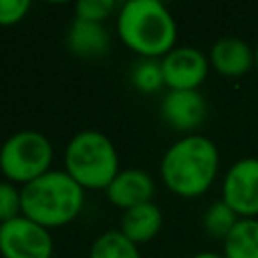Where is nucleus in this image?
<instances>
[{
    "instance_id": "obj_1",
    "label": "nucleus",
    "mask_w": 258,
    "mask_h": 258,
    "mask_svg": "<svg viewBox=\"0 0 258 258\" xmlns=\"http://www.w3.org/2000/svg\"><path fill=\"white\" fill-rule=\"evenodd\" d=\"M220 153L216 143L200 133H189L167 147L159 173L163 183L181 198L202 196L216 179Z\"/></svg>"
},
{
    "instance_id": "obj_2",
    "label": "nucleus",
    "mask_w": 258,
    "mask_h": 258,
    "mask_svg": "<svg viewBox=\"0 0 258 258\" xmlns=\"http://www.w3.org/2000/svg\"><path fill=\"white\" fill-rule=\"evenodd\" d=\"M117 34L145 58H163L175 48L177 24L159 0H127L117 12Z\"/></svg>"
},
{
    "instance_id": "obj_3",
    "label": "nucleus",
    "mask_w": 258,
    "mask_h": 258,
    "mask_svg": "<svg viewBox=\"0 0 258 258\" xmlns=\"http://www.w3.org/2000/svg\"><path fill=\"white\" fill-rule=\"evenodd\" d=\"M22 216L44 228H58L73 222L85 204V189L60 169H50L20 187Z\"/></svg>"
},
{
    "instance_id": "obj_4",
    "label": "nucleus",
    "mask_w": 258,
    "mask_h": 258,
    "mask_svg": "<svg viewBox=\"0 0 258 258\" xmlns=\"http://www.w3.org/2000/svg\"><path fill=\"white\" fill-rule=\"evenodd\" d=\"M64 171L83 189H107L121 171L113 141L97 129L75 133L64 151Z\"/></svg>"
},
{
    "instance_id": "obj_5",
    "label": "nucleus",
    "mask_w": 258,
    "mask_h": 258,
    "mask_svg": "<svg viewBox=\"0 0 258 258\" xmlns=\"http://www.w3.org/2000/svg\"><path fill=\"white\" fill-rule=\"evenodd\" d=\"M50 139L34 129L12 133L0 147V171L12 183H30L50 171L52 163Z\"/></svg>"
},
{
    "instance_id": "obj_6",
    "label": "nucleus",
    "mask_w": 258,
    "mask_h": 258,
    "mask_svg": "<svg viewBox=\"0 0 258 258\" xmlns=\"http://www.w3.org/2000/svg\"><path fill=\"white\" fill-rule=\"evenodd\" d=\"M52 248L48 228L22 214L0 224V254L4 258H50Z\"/></svg>"
},
{
    "instance_id": "obj_7",
    "label": "nucleus",
    "mask_w": 258,
    "mask_h": 258,
    "mask_svg": "<svg viewBox=\"0 0 258 258\" xmlns=\"http://www.w3.org/2000/svg\"><path fill=\"white\" fill-rule=\"evenodd\" d=\"M222 200L240 216H258V159H238L226 173L222 183Z\"/></svg>"
},
{
    "instance_id": "obj_8",
    "label": "nucleus",
    "mask_w": 258,
    "mask_h": 258,
    "mask_svg": "<svg viewBox=\"0 0 258 258\" xmlns=\"http://www.w3.org/2000/svg\"><path fill=\"white\" fill-rule=\"evenodd\" d=\"M165 85L173 91L198 89L210 69V58L196 46H175L161 58Z\"/></svg>"
},
{
    "instance_id": "obj_9",
    "label": "nucleus",
    "mask_w": 258,
    "mask_h": 258,
    "mask_svg": "<svg viewBox=\"0 0 258 258\" xmlns=\"http://www.w3.org/2000/svg\"><path fill=\"white\" fill-rule=\"evenodd\" d=\"M159 111L167 125H171L175 131H183L185 135H189L206 119L208 105L198 89L191 91L169 89L161 99Z\"/></svg>"
},
{
    "instance_id": "obj_10",
    "label": "nucleus",
    "mask_w": 258,
    "mask_h": 258,
    "mask_svg": "<svg viewBox=\"0 0 258 258\" xmlns=\"http://www.w3.org/2000/svg\"><path fill=\"white\" fill-rule=\"evenodd\" d=\"M105 191L109 202L117 208H123L125 212L139 204L151 202L155 194V181L145 169L129 167V169H121Z\"/></svg>"
},
{
    "instance_id": "obj_11",
    "label": "nucleus",
    "mask_w": 258,
    "mask_h": 258,
    "mask_svg": "<svg viewBox=\"0 0 258 258\" xmlns=\"http://www.w3.org/2000/svg\"><path fill=\"white\" fill-rule=\"evenodd\" d=\"M210 64L226 77H240L248 73L254 62V48L248 42L236 36H222L212 44L210 50Z\"/></svg>"
},
{
    "instance_id": "obj_12",
    "label": "nucleus",
    "mask_w": 258,
    "mask_h": 258,
    "mask_svg": "<svg viewBox=\"0 0 258 258\" xmlns=\"http://www.w3.org/2000/svg\"><path fill=\"white\" fill-rule=\"evenodd\" d=\"M161 226H163V214L159 206L153 202H147V204H139L135 208L125 210L121 216L119 230L123 236H127L131 242L139 246L153 240L159 234Z\"/></svg>"
},
{
    "instance_id": "obj_13",
    "label": "nucleus",
    "mask_w": 258,
    "mask_h": 258,
    "mask_svg": "<svg viewBox=\"0 0 258 258\" xmlns=\"http://www.w3.org/2000/svg\"><path fill=\"white\" fill-rule=\"evenodd\" d=\"M111 36L103 22H91L75 18L69 26L67 44L77 56H101L107 52Z\"/></svg>"
},
{
    "instance_id": "obj_14",
    "label": "nucleus",
    "mask_w": 258,
    "mask_h": 258,
    "mask_svg": "<svg viewBox=\"0 0 258 258\" xmlns=\"http://www.w3.org/2000/svg\"><path fill=\"white\" fill-rule=\"evenodd\" d=\"M224 258H258V218H240L224 238Z\"/></svg>"
},
{
    "instance_id": "obj_15",
    "label": "nucleus",
    "mask_w": 258,
    "mask_h": 258,
    "mask_svg": "<svg viewBox=\"0 0 258 258\" xmlns=\"http://www.w3.org/2000/svg\"><path fill=\"white\" fill-rule=\"evenodd\" d=\"M89 258H141V252L121 230H107L91 244Z\"/></svg>"
},
{
    "instance_id": "obj_16",
    "label": "nucleus",
    "mask_w": 258,
    "mask_h": 258,
    "mask_svg": "<svg viewBox=\"0 0 258 258\" xmlns=\"http://www.w3.org/2000/svg\"><path fill=\"white\" fill-rule=\"evenodd\" d=\"M240 220V216L224 202V200H218L214 204L208 206V210L204 212V230L214 236V238H226L230 234V230L234 228V224Z\"/></svg>"
},
{
    "instance_id": "obj_17",
    "label": "nucleus",
    "mask_w": 258,
    "mask_h": 258,
    "mask_svg": "<svg viewBox=\"0 0 258 258\" xmlns=\"http://www.w3.org/2000/svg\"><path fill=\"white\" fill-rule=\"evenodd\" d=\"M131 83L141 93H155L165 85L161 58H145L141 56L131 69Z\"/></svg>"
},
{
    "instance_id": "obj_18",
    "label": "nucleus",
    "mask_w": 258,
    "mask_h": 258,
    "mask_svg": "<svg viewBox=\"0 0 258 258\" xmlns=\"http://www.w3.org/2000/svg\"><path fill=\"white\" fill-rule=\"evenodd\" d=\"M22 214V191L12 181H0V224Z\"/></svg>"
},
{
    "instance_id": "obj_19",
    "label": "nucleus",
    "mask_w": 258,
    "mask_h": 258,
    "mask_svg": "<svg viewBox=\"0 0 258 258\" xmlns=\"http://www.w3.org/2000/svg\"><path fill=\"white\" fill-rule=\"evenodd\" d=\"M115 10L113 0H77L75 2V18L103 22Z\"/></svg>"
},
{
    "instance_id": "obj_20",
    "label": "nucleus",
    "mask_w": 258,
    "mask_h": 258,
    "mask_svg": "<svg viewBox=\"0 0 258 258\" xmlns=\"http://www.w3.org/2000/svg\"><path fill=\"white\" fill-rule=\"evenodd\" d=\"M30 6V0H0V26H12L20 22L28 14Z\"/></svg>"
},
{
    "instance_id": "obj_21",
    "label": "nucleus",
    "mask_w": 258,
    "mask_h": 258,
    "mask_svg": "<svg viewBox=\"0 0 258 258\" xmlns=\"http://www.w3.org/2000/svg\"><path fill=\"white\" fill-rule=\"evenodd\" d=\"M191 258H224V254H218V252H198Z\"/></svg>"
},
{
    "instance_id": "obj_22",
    "label": "nucleus",
    "mask_w": 258,
    "mask_h": 258,
    "mask_svg": "<svg viewBox=\"0 0 258 258\" xmlns=\"http://www.w3.org/2000/svg\"><path fill=\"white\" fill-rule=\"evenodd\" d=\"M254 62H256V69H258V42L254 46Z\"/></svg>"
}]
</instances>
